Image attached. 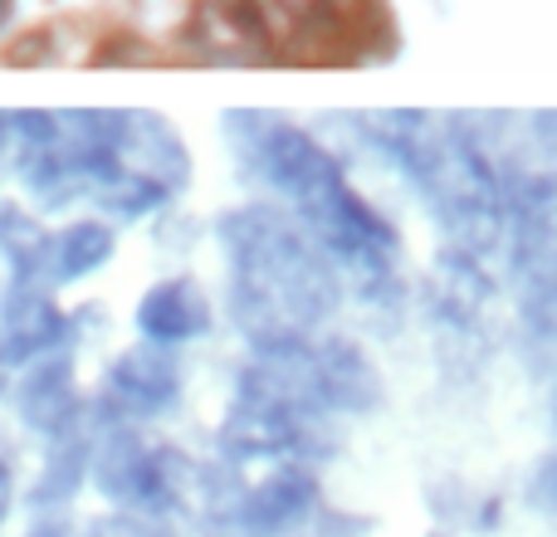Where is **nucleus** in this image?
I'll return each mask as SVG.
<instances>
[{
  "instance_id": "nucleus-1",
  "label": "nucleus",
  "mask_w": 557,
  "mask_h": 537,
  "mask_svg": "<svg viewBox=\"0 0 557 537\" xmlns=\"http://www.w3.org/2000/svg\"><path fill=\"white\" fill-rule=\"evenodd\" d=\"M235 147L245 152V162L274 186L278 196H288V205L298 211V221L318 235L337 268H352L357 288L367 298L396 294V230L386 215H376L362 196L352 191L343 162L327 152L318 137H308L304 127L278 123L270 113H231L225 117Z\"/></svg>"
},
{
  "instance_id": "nucleus-8",
  "label": "nucleus",
  "mask_w": 557,
  "mask_h": 537,
  "mask_svg": "<svg viewBox=\"0 0 557 537\" xmlns=\"http://www.w3.org/2000/svg\"><path fill=\"white\" fill-rule=\"evenodd\" d=\"M15 396H20V421L35 435H45V440H59L74 425H84V405H78V391H74V362H69L64 347L29 362Z\"/></svg>"
},
{
  "instance_id": "nucleus-13",
  "label": "nucleus",
  "mask_w": 557,
  "mask_h": 537,
  "mask_svg": "<svg viewBox=\"0 0 557 537\" xmlns=\"http://www.w3.org/2000/svg\"><path fill=\"white\" fill-rule=\"evenodd\" d=\"M519 317H523V333H529L533 342L557 352V260L539 264L533 274H523Z\"/></svg>"
},
{
  "instance_id": "nucleus-11",
  "label": "nucleus",
  "mask_w": 557,
  "mask_h": 537,
  "mask_svg": "<svg viewBox=\"0 0 557 537\" xmlns=\"http://www.w3.org/2000/svg\"><path fill=\"white\" fill-rule=\"evenodd\" d=\"M113 260V230L103 221H78L64 235H54V254H49V278L59 284H74L88 278L94 268H103Z\"/></svg>"
},
{
  "instance_id": "nucleus-3",
  "label": "nucleus",
  "mask_w": 557,
  "mask_h": 537,
  "mask_svg": "<svg viewBox=\"0 0 557 537\" xmlns=\"http://www.w3.org/2000/svg\"><path fill=\"white\" fill-rule=\"evenodd\" d=\"M367 142L421 191L435 225L455 250L494 254L509 240V211L490 147L470 123L431 113H372L362 123Z\"/></svg>"
},
{
  "instance_id": "nucleus-9",
  "label": "nucleus",
  "mask_w": 557,
  "mask_h": 537,
  "mask_svg": "<svg viewBox=\"0 0 557 537\" xmlns=\"http://www.w3.org/2000/svg\"><path fill=\"white\" fill-rule=\"evenodd\" d=\"M117 152H123L127 172L157 176L172 191H182L186 176H191L186 142L176 137V127L162 113H123V142H117Z\"/></svg>"
},
{
  "instance_id": "nucleus-16",
  "label": "nucleus",
  "mask_w": 557,
  "mask_h": 537,
  "mask_svg": "<svg viewBox=\"0 0 557 537\" xmlns=\"http://www.w3.org/2000/svg\"><path fill=\"white\" fill-rule=\"evenodd\" d=\"M10 503H15V474H10V464L0 460V523L10 519Z\"/></svg>"
},
{
  "instance_id": "nucleus-4",
  "label": "nucleus",
  "mask_w": 557,
  "mask_h": 537,
  "mask_svg": "<svg viewBox=\"0 0 557 537\" xmlns=\"http://www.w3.org/2000/svg\"><path fill=\"white\" fill-rule=\"evenodd\" d=\"M318 509V474L313 464H270L264 474L240 479V470L231 464V494L211 503V513L231 519L235 528L255 533V537H284L294 528H304Z\"/></svg>"
},
{
  "instance_id": "nucleus-18",
  "label": "nucleus",
  "mask_w": 557,
  "mask_h": 537,
  "mask_svg": "<svg viewBox=\"0 0 557 537\" xmlns=\"http://www.w3.org/2000/svg\"><path fill=\"white\" fill-rule=\"evenodd\" d=\"M10 15H15V0H0V29H5Z\"/></svg>"
},
{
  "instance_id": "nucleus-5",
  "label": "nucleus",
  "mask_w": 557,
  "mask_h": 537,
  "mask_svg": "<svg viewBox=\"0 0 557 537\" xmlns=\"http://www.w3.org/2000/svg\"><path fill=\"white\" fill-rule=\"evenodd\" d=\"M182 396V362L166 342L127 347L103 376V411L117 421H152Z\"/></svg>"
},
{
  "instance_id": "nucleus-10",
  "label": "nucleus",
  "mask_w": 557,
  "mask_h": 537,
  "mask_svg": "<svg viewBox=\"0 0 557 537\" xmlns=\"http://www.w3.org/2000/svg\"><path fill=\"white\" fill-rule=\"evenodd\" d=\"M137 327H143L147 342H166V347L191 342V337H201L211 327V303H206V294L191 278H162L137 303Z\"/></svg>"
},
{
  "instance_id": "nucleus-6",
  "label": "nucleus",
  "mask_w": 557,
  "mask_h": 537,
  "mask_svg": "<svg viewBox=\"0 0 557 537\" xmlns=\"http://www.w3.org/2000/svg\"><path fill=\"white\" fill-rule=\"evenodd\" d=\"M308 357H313V386L327 411L362 415L382 401V376L352 337H308Z\"/></svg>"
},
{
  "instance_id": "nucleus-17",
  "label": "nucleus",
  "mask_w": 557,
  "mask_h": 537,
  "mask_svg": "<svg viewBox=\"0 0 557 537\" xmlns=\"http://www.w3.org/2000/svg\"><path fill=\"white\" fill-rule=\"evenodd\" d=\"M15 147V123H10V113H0V157Z\"/></svg>"
},
{
  "instance_id": "nucleus-12",
  "label": "nucleus",
  "mask_w": 557,
  "mask_h": 537,
  "mask_svg": "<svg viewBox=\"0 0 557 537\" xmlns=\"http://www.w3.org/2000/svg\"><path fill=\"white\" fill-rule=\"evenodd\" d=\"M0 254H5L15 284H35L39 274H49L54 240L29 221V211H20V205H0Z\"/></svg>"
},
{
  "instance_id": "nucleus-15",
  "label": "nucleus",
  "mask_w": 557,
  "mask_h": 537,
  "mask_svg": "<svg viewBox=\"0 0 557 537\" xmlns=\"http://www.w3.org/2000/svg\"><path fill=\"white\" fill-rule=\"evenodd\" d=\"M49 45V29H35V35H20L15 39V49H5V64H45L49 54H54V49H45Z\"/></svg>"
},
{
  "instance_id": "nucleus-14",
  "label": "nucleus",
  "mask_w": 557,
  "mask_h": 537,
  "mask_svg": "<svg viewBox=\"0 0 557 537\" xmlns=\"http://www.w3.org/2000/svg\"><path fill=\"white\" fill-rule=\"evenodd\" d=\"M172 186H162L157 176H143V172H117L113 182L98 191V201L108 205L113 215H123V221H137V215H147V211H157V205H166L172 201Z\"/></svg>"
},
{
  "instance_id": "nucleus-2",
  "label": "nucleus",
  "mask_w": 557,
  "mask_h": 537,
  "mask_svg": "<svg viewBox=\"0 0 557 537\" xmlns=\"http://www.w3.org/2000/svg\"><path fill=\"white\" fill-rule=\"evenodd\" d=\"M215 235L231 264V317L250 347L308 337L333 317L343 268L304 221L274 205H240L221 215Z\"/></svg>"
},
{
  "instance_id": "nucleus-7",
  "label": "nucleus",
  "mask_w": 557,
  "mask_h": 537,
  "mask_svg": "<svg viewBox=\"0 0 557 537\" xmlns=\"http://www.w3.org/2000/svg\"><path fill=\"white\" fill-rule=\"evenodd\" d=\"M69 337V317L45 288L35 284H10L5 303H0V357L5 362H39V357L59 352Z\"/></svg>"
},
{
  "instance_id": "nucleus-19",
  "label": "nucleus",
  "mask_w": 557,
  "mask_h": 537,
  "mask_svg": "<svg viewBox=\"0 0 557 537\" xmlns=\"http://www.w3.org/2000/svg\"><path fill=\"white\" fill-rule=\"evenodd\" d=\"M0 362H5V357H0Z\"/></svg>"
}]
</instances>
